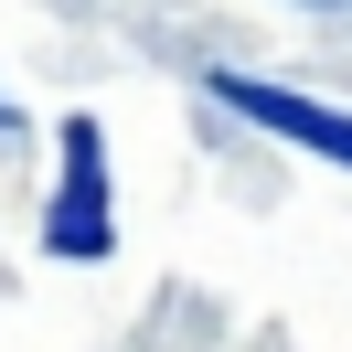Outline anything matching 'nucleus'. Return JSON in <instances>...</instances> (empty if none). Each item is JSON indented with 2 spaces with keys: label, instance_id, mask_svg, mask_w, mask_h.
Masks as SVG:
<instances>
[{
  "label": "nucleus",
  "instance_id": "nucleus-2",
  "mask_svg": "<svg viewBox=\"0 0 352 352\" xmlns=\"http://www.w3.org/2000/svg\"><path fill=\"white\" fill-rule=\"evenodd\" d=\"M214 96H224L235 118H256V129H278V139H309L320 160H342V171H352V118H342V107L288 96V86H256V75H214Z\"/></svg>",
  "mask_w": 352,
  "mask_h": 352
},
{
  "label": "nucleus",
  "instance_id": "nucleus-1",
  "mask_svg": "<svg viewBox=\"0 0 352 352\" xmlns=\"http://www.w3.org/2000/svg\"><path fill=\"white\" fill-rule=\"evenodd\" d=\"M54 256H96L107 245V160H96V118H65V192H54Z\"/></svg>",
  "mask_w": 352,
  "mask_h": 352
},
{
  "label": "nucleus",
  "instance_id": "nucleus-3",
  "mask_svg": "<svg viewBox=\"0 0 352 352\" xmlns=\"http://www.w3.org/2000/svg\"><path fill=\"white\" fill-rule=\"evenodd\" d=\"M299 11H352V0H299Z\"/></svg>",
  "mask_w": 352,
  "mask_h": 352
}]
</instances>
